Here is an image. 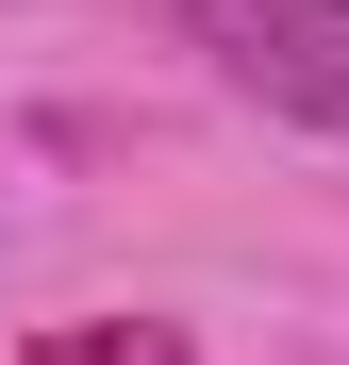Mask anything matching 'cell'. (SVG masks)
<instances>
[{
    "mask_svg": "<svg viewBox=\"0 0 349 365\" xmlns=\"http://www.w3.org/2000/svg\"><path fill=\"white\" fill-rule=\"evenodd\" d=\"M183 17H200V50H216L250 100L349 133V0H183Z\"/></svg>",
    "mask_w": 349,
    "mask_h": 365,
    "instance_id": "obj_1",
    "label": "cell"
},
{
    "mask_svg": "<svg viewBox=\"0 0 349 365\" xmlns=\"http://www.w3.org/2000/svg\"><path fill=\"white\" fill-rule=\"evenodd\" d=\"M17 365H183V332L166 316H84V332H34Z\"/></svg>",
    "mask_w": 349,
    "mask_h": 365,
    "instance_id": "obj_2",
    "label": "cell"
}]
</instances>
